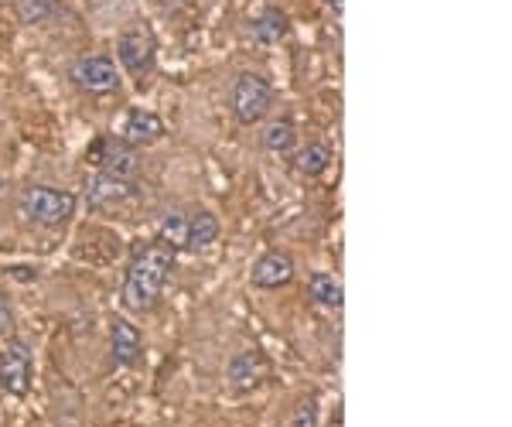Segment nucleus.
<instances>
[{"instance_id":"nucleus-1","label":"nucleus","mask_w":512,"mask_h":427,"mask_svg":"<svg viewBox=\"0 0 512 427\" xmlns=\"http://www.w3.org/2000/svg\"><path fill=\"white\" fill-rule=\"evenodd\" d=\"M171 274H175V250L171 246H164L161 240L137 246L127 264V277H123V305L140 311V315L158 308Z\"/></svg>"},{"instance_id":"nucleus-2","label":"nucleus","mask_w":512,"mask_h":427,"mask_svg":"<svg viewBox=\"0 0 512 427\" xmlns=\"http://www.w3.org/2000/svg\"><path fill=\"white\" fill-rule=\"evenodd\" d=\"M18 212L35 226H62L76 216V195L48 185H28L18 195Z\"/></svg>"},{"instance_id":"nucleus-3","label":"nucleus","mask_w":512,"mask_h":427,"mask_svg":"<svg viewBox=\"0 0 512 427\" xmlns=\"http://www.w3.org/2000/svg\"><path fill=\"white\" fill-rule=\"evenodd\" d=\"M229 106H233V117L243 127H253L274 106V86L260 72H239L233 82V93H229Z\"/></svg>"},{"instance_id":"nucleus-4","label":"nucleus","mask_w":512,"mask_h":427,"mask_svg":"<svg viewBox=\"0 0 512 427\" xmlns=\"http://www.w3.org/2000/svg\"><path fill=\"white\" fill-rule=\"evenodd\" d=\"M86 161L93 164L96 171H106V175H120V178H130L140 171V151L130 147L123 137H96L86 151Z\"/></svg>"},{"instance_id":"nucleus-5","label":"nucleus","mask_w":512,"mask_h":427,"mask_svg":"<svg viewBox=\"0 0 512 427\" xmlns=\"http://www.w3.org/2000/svg\"><path fill=\"white\" fill-rule=\"evenodd\" d=\"M31 373H35V356H31V342L14 335L7 339L0 352V390L11 397H24L31 390Z\"/></svg>"},{"instance_id":"nucleus-6","label":"nucleus","mask_w":512,"mask_h":427,"mask_svg":"<svg viewBox=\"0 0 512 427\" xmlns=\"http://www.w3.org/2000/svg\"><path fill=\"white\" fill-rule=\"evenodd\" d=\"M69 79L89 96H106L120 89V69L110 55H82L69 65Z\"/></svg>"},{"instance_id":"nucleus-7","label":"nucleus","mask_w":512,"mask_h":427,"mask_svg":"<svg viewBox=\"0 0 512 427\" xmlns=\"http://www.w3.org/2000/svg\"><path fill=\"white\" fill-rule=\"evenodd\" d=\"M117 59L130 76L151 72L154 59H158V38H154V31L147 24H130L117 38Z\"/></svg>"},{"instance_id":"nucleus-8","label":"nucleus","mask_w":512,"mask_h":427,"mask_svg":"<svg viewBox=\"0 0 512 427\" xmlns=\"http://www.w3.org/2000/svg\"><path fill=\"white\" fill-rule=\"evenodd\" d=\"M297 264L291 253L284 250H267L263 257H256V264L250 270V284L260 287V291H277V287H287L294 281Z\"/></svg>"},{"instance_id":"nucleus-9","label":"nucleus","mask_w":512,"mask_h":427,"mask_svg":"<svg viewBox=\"0 0 512 427\" xmlns=\"http://www.w3.org/2000/svg\"><path fill=\"white\" fill-rule=\"evenodd\" d=\"M134 195H137V188H134L130 178L96 171V175L86 182V192H82V199H86L89 209H110V205H120V202L134 199Z\"/></svg>"},{"instance_id":"nucleus-10","label":"nucleus","mask_w":512,"mask_h":427,"mask_svg":"<svg viewBox=\"0 0 512 427\" xmlns=\"http://www.w3.org/2000/svg\"><path fill=\"white\" fill-rule=\"evenodd\" d=\"M110 352H113V366L130 369L140 363L144 356V339H140L137 325L130 318H113L110 322Z\"/></svg>"},{"instance_id":"nucleus-11","label":"nucleus","mask_w":512,"mask_h":427,"mask_svg":"<svg viewBox=\"0 0 512 427\" xmlns=\"http://www.w3.org/2000/svg\"><path fill=\"white\" fill-rule=\"evenodd\" d=\"M263 373H267V359H263V352H256V349H239L226 363V380L233 390L256 387V383L263 380Z\"/></svg>"},{"instance_id":"nucleus-12","label":"nucleus","mask_w":512,"mask_h":427,"mask_svg":"<svg viewBox=\"0 0 512 427\" xmlns=\"http://www.w3.org/2000/svg\"><path fill=\"white\" fill-rule=\"evenodd\" d=\"M123 141H127L130 147H151V144H158L161 137H164V123L158 113H151V110H130L127 113V120H123Z\"/></svg>"},{"instance_id":"nucleus-13","label":"nucleus","mask_w":512,"mask_h":427,"mask_svg":"<svg viewBox=\"0 0 512 427\" xmlns=\"http://www.w3.org/2000/svg\"><path fill=\"white\" fill-rule=\"evenodd\" d=\"M219 219L216 212L209 209H195L188 212V243L185 250H205V246H212L219 240Z\"/></svg>"},{"instance_id":"nucleus-14","label":"nucleus","mask_w":512,"mask_h":427,"mask_svg":"<svg viewBox=\"0 0 512 427\" xmlns=\"http://www.w3.org/2000/svg\"><path fill=\"white\" fill-rule=\"evenodd\" d=\"M287 31H291V18L280 7H263L260 18L253 21V41H260V45H277L287 38Z\"/></svg>"},{"instance_id":"nucleus-15","label":"nucleus","mask_w":512,"mask_h":427,"mask_svg":"<svg viewBox=\"0 0 512 427\" xmlns=\"http://www.w3.org/2000/svg\"><path fill=\"white\" fill-rule=\"evenodd\" d=\"M308 298L315 301V305H321V308L338 311L345 305V287H342V281H338L335 274L318 270V274H311V281H308Z\"/></svg>"},{"instance_id":"nucleus-16","label":"nucleus","mask_w":512,"mask_h":427,"mask_svg":"<svg viewBox=\"0 0 512 427\" xmlns=\"http://www.w3.org/2000/svg\"><path fill=\"white\" fill-rule=\"evenodd\" d=\"M328 168H332V151H328V144L311 141L308 147L294 151V171L301 178H321Z\"/></svg>"},{"instance_id":"nucleus-17","label":"nucleus","mask_w":512,"mask_h":427,"mask_svg":"<svg viewBox=\"0 0 512 427\" xmlns=\"http://www.w3.org/2000/svg\"><path fill=\"white\" fill-rule=\"evenodd\" d=\"M263 147H267L270 154H291L297 147V127L291 117H280L274 123H267V130H263Z\"/></svg>"},{"instance_id":"nucleus-18","label":"nucleus","mask_w":512,"mask_h":427,"mask_svg":"<svg viewBox=\"0 0 512 427\" xmlns=\"http://www.w3.org/2000/svg\"><path fill=\"white\" fill-rule=\"evenodd\" d=\"M158 240L164 246H171V250H185V243H188V212H181V209H168L164 212V219H161V229H158Z\"/></svg>"},{"instance_id":"nucleus-19","label":"nucleus","mask_w":512,"mask_h":427,"mask_svg":"<svg viewBox=\"0 0 512 427\" xmlns=\"http://www.w3.org/2000/svg\"><path fill=\"white\" fill-rule=\"evenodd\" d=\"M59 11H62L59 0H18V21L21 24H45Z\"/></svg>"},{"instance_id":"nucleus-20","label":"nucleus","mask_w":512,"mask_h":427,"mask_svg":"<svg viewBox=\"0 0 512 427\" xmlns=\"http://www.w3.org/2000/svg\"><path fill=\"white\" fill-rule=\"evenodd\" d=\"M318 397H304L301 404L294 407V414H291V424L287 427H318Z\"/></svg>"},{"instance_id":"nucleus-21","label":"nucleus","mask_w":512,"mask_h":427,"mask_svg":"<svg viewBox=\"0 0 512 427\" xmlns=\"http://www.w3.org/2000/svg\"><path fill=\"white\" fill-rule=\"evenodd\" d=\"M14 328V315H11V305H7V298L0 294V339H7Z\"/></svg>"},{"instance_id":"nucleus-22","label":"nucleus","mask_w":512,"mask_h":427,"mask_svg":"<svg viewBox=\"0 0 512 427\" xmlns=\"http://www.w3.org/2000/svg\"><path fill=\"white\" fill-rule=\"evenodd\" d=\"M328 7L335 11V18H342V11H345V0H328Z\"/></svg>"},{"instance_id":"nucleus-23","label":"nucleus","mask_w":512,"mask_h":427,"mask_svg":"<svg viewBox=\"0 0 512 427\" xmlns=\"http://www.w3.org/2000/svg\"><path fill=\"white\" fill-rule=\"evenodd\" d=\"M175 4H195V0H175Z\"/></svg>"},{"instance_id":"nucleus-24","label":"nucleus","mask_w":512,"mask_h":427,"mask_svg":"<svg viewBox=\"0 0 512 427\" xmlns=\"http://www.w3.org/2000/svg\"><path fill=\"white\" fill-rule=\"evenodd\" d=\"M0 192H4V178H0Z\"/></svg>"}]
</instances>
